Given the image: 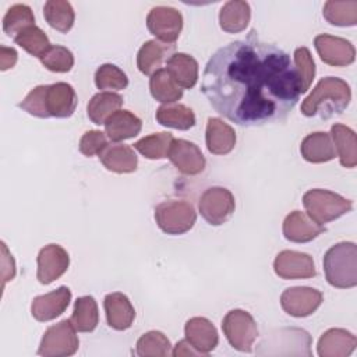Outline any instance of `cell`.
I'll list each match as a JSON object with an SVG mask.
<instances>
[{
  "mask_svg": "<svg viewBox=\"0 0 357 357\" xmlns=\"http://www.w3.org/2000/svg\"><path fill=\"white\" fill-rule=\"evenodd\" d=\"M201 91L219 114L245 127L284 121L300 96L290 56L254 35L230 42L211 56Z\"/></svg>",
  "mask_w": 357,
  "mask_h": 357,
  "instance_id": "cell-1",
  "label": "cell"
},
{
  "mask_svg": "<svg viewBox=\"0 0 357 357\" xmlns=\"http://www.w3.org/2000/svg\"><path fill=\"white\" fill-rule=\"evenodd\" d=\"M351 100L349 84L337 77H325L318 81L312 92L303 100L301 113L307 117L329 119L343 113Z\"/></svg>",
  "mask_w": 357,
  "mask_h": 357,
  "instance_id": "cell-2",
  "label": "cell"
},
{
  "mask_svg": "<svg viewBox=\"0 0 357 357\" xmlns=\"http://www.w3.org/2000/svg\"><path fill=\"white\" fill-rule=\"evenodd\" d=\"M326 282L336 289L357 286V245L353 241H340L324 255Z\"/></svg>",
  "mask_w": 357,
  "mask_h": 357,
  "instance_id": "cell-3",
  "label": "cell"
},
{
  "mask_svg": "<svg viewBox=\"0 0 357 357\" xmlns=\"http://www.w3.org/2000/svg\"><path fill=\"white\" fill-rule=\"evenodd\" d=\"M311 336L301 328H280L266 335L258 344L259 356H307L311 357Z\"/></svg>",
  "mask_w": 357,
  "mask_h": 357,
  "instance_id": "cell-4",
  "label": "cell"
},
{
  "mask_svg": "<svg viewBox=\"0 0 357 357\" xmlns=\"http://www.w3.org/2000/svg\"><path fill=\"white\" fill-rule=\"evenodd\" d=\"M305 213L318 225L329 223L353 209V201L329 190L312 188L303 195Z\"/></svg>",
  "mask_w": 357,
  "mask_h": 357,
  "instance_id": "cell-5",
  "label": "cell"
},
{
  "mask_svg": "<svg viewBox=\"0 0 357 357\" xmlns=\"http://www.w3.org/2000/svg\"><path fill=\"white\" fill-rule=\"evenodd\" d=\"M155 220L162 231L177 236L192 229L197 220V212L192 204L185 199H167L156 205Z\"/></svg>",
  "mask_w": 357,
  "mask_h": 357,
  "instance_id": "cell-6",
  "label": "cell"
},
{
  "mask_svg": "<svg viewBox=\"0 0 357 357\" xmlns=\"http://www.w3.org/2000/svg\"><path fill=\"white\" fill-rule=\"evenodd\" d=\"M223 333L230 346L243 353H251L255 339L258 337V326L252 315L244 310L229 311L222 321Z\"/></svg>",
  "mask_w": 357,
  "mask_h": 357,
  "instance_id": "cell-7",
  "label": "cell"
},
{
  "mask_svg": "<svg viewBox=\"0 0 357 357\" xmlns=\"http://www.w3.org/2000/svg\"><path fill=\"white\" fill-rule=\"evenodd\" d=\"M70 319L49 326L40 340L38 354L43 357H67L77 353L79 339Z\"/></svg>",
  "mask_w": 357,
  "mask_h": 357,
  "instance_id": "cell-8",
  "label": "cell"
},
{
  "mask_svg": "<svg viewBox=\"0 0 357 357\" xmlns=\"http://www.w3.org/2000/svg\"><path fill=\"white\" fill-rule=\"evenodd\" d=\"M198 209L209 225L220 226L231 218L236 209L234 195L225 187H209L201 194Z\"/></svg>",
  "mask_w": 357,
  "mask_h": 357,
  "instance_id": "cell-9",
  "label": "cell"
},
{
  "mask_svg": "<svg viewBox=\"0 0 357 357\" xmlns=\"http://www.w3.org/2000/svg\"><path fill=\"white\" fill-rule=\"evenodd\" d=\"M148 31L163 43H174L183 29L181 13L169 6H156L146 15Z\"/></svg>",
  "mask_w": 357,
  "mask_h": 357,
  "instance_id": "cell-10",
  "label": "cell"
},
{
  "mask_svg": "<svg viewBox=\"0 0 357 357\" xmlns=\"http://www.w3.org/2000/svg\"><path fill=\"white\" fill-rule=\"evenodd\" d=\"M322 301V293L308 286L289 287L280 296V305L283 311L296 318H304L314 314Z\"/></svg>",
  "mask_w": 357,
  "mask_h": 357,
  "instance_id": "cell-11",
  "label": "cell"
},
{
  "mask_svg": "<svg viewBox=\"0 0 357 357\" xmlns=\"http://www.w3.org/2000/svg\"><path fill=\"white\" fill-rule=\"evenodd\" d=\"M314 46L321 60L333 67H346L354 63L356 49L353 43L344 38L321 33L314 38Z\"/></svg>",
  "mask_w": 357,
  "mask_h": 357,
  "instance_id": "cell-12",
  "label": "cell"
},
{
  "mask_svg": "<svg viewBox=\"0 0 357 357\" xmlns=\"http://www.w3.org/2000/svg\"><path fill=\"white\" fill-rule=\"evenodd\" d=\"M273 271L279 278L286 280L310 279L317 275L312 257L293 250H283L276 255Z\"/></svg>",
  "mask_w": 357,
  "mask_h": 357,
  "instance_id": "cell-13",
  "label": "cell"
},
{
  "mask_svg": "<svg viewBox=\"0 0 357 357\" xmlns=\"http://www.w3.org/2000/svg\"><path fill=\"white\" fill-rule=\"evenodd\" d=\"M36 262V279L42 284H50L66 273L70 265V255L61 245L47 244L40 248Z\"/></svg>",
  "mask_w": 357,
  "mask_h": 357,
  "instance_id": "cell-14",
  "label": "cell"
},
{
  "mask_svg": "<svg viewBox=\"0 0 357 357\" xmlns=\"http://www.w3.org/2000/svg\"><path fill=\"white\" fill-rule=\"evenodd\" d=\"M167 158L176 166V169L185 176L199 174L204 172L206 165V160L198 145L183 138H173Z\"/></svg>",
  "mask_w": 357,
  "mask_h": 357,
  "instance_id": "cell-15",
  "label": "cell"
},
{
  "mask_svg": "<svg viewBox=\"0 0 357 357\" xmlns=\"http://www.w3.org/2000/svg\"><path fill=\"white\" fill-rule=\"evenodd\" d=\"M71 301V290L60 286L46 294L36 296L31 304V314L39 322H47L60 317Z\"/></svg>",
  "mask_w": 357,
  "mask_h": 357,
  "instance_id": "cell-16",
  "label": "cell"
},
{
  "mask_svg": "<svg viewBox=\"0 0 357 357\" xmlns=\"http://www.w3.org/2000/svg\"><path fill=\"white\" fill-rule=\"evenodd\" d=\"M185 340L202 356L212 351L219 343V335L215 325L204 317H192L184 325Z\"/></svg>",
  "mask_w": 357,
  "mask_h": 357,
  "instance_id": "cell-17",
  "label": "cell"
},
{
  "mask_svg": "<svg viewBox=\"0 0 357 357\" xmlns=\"http://www.w3.org/2000/svg\"><path fill=\"white\" fill-rule=\"evenodd\" d=\"M283 236L291 243H308L325 231L322 225L314 222L305 212L293 211L283 220Z\"/></svg>",
  "mask_w": 357,
  "mask_h": 357,
  "instance_id": "cell-18",
  "label": "cell"
},
{
  "mask_svg": "<svg viewBox=\"0 0 357 357\" xmlns=\"http://www.w3.org/2000/svg\"><path fill=\"white\" fill-rule=\"evenodd\" d=\"M78 99L75 89L67 82H56L47 85L46 110L49 117L67 119L75 112Z\"/></svg>",
  "mask_w": 357,
  "mask_h": 357,
  "instance_id": "cell-19",
  "label": "cell"
},
{
  "mask_svg": "<svg viewBox=\"0 0 357 357\" xmlns=\"http://www.w3.org/2000/svg\"><path fill=\"white\" fill-rule=\"evenodd\" d=\"M357 346V337L346 329L331 328L325 331L317 344L319 357H347Z\"/></svg>",
  "mask_w": 357,
  "mask_h": 357,
  "instance_id": "cell-20",
  "label": "cell"
},
{
  "mask_svg": "<svg viewBox=\"0 0 357 357\" xmlns=\"http://www.w3.org/2000/svg\"><path fill=\"white\" fill-rule=\"evenodd\" d=\"M107 325L116 331L128 329L135 319V310L130 298L120 293H109L103 300Z\"/></svg>",
  "mask_w": 357,
  "mask_h": 357,
  "instance_id": "cell-21",
  "label": "cell"
},
{
  "mask_svg": "<svg viewBox=\"0 0 357 357\" xmlns=\"http://www.w3.org/2000/svg\"><path fill=\"white\" fill-rule=\"evenodd\" d=\"M206 148L212 155H227L234 149L236 131L219 117H209L205 131Z\"/></svg>",
  "mask_w": 357,
  "mask_h": 357,
  "instance_id": "cell-22",
  "label": "cell"
},
{
  "mask_svg": "<svg viewBox=\"0 0 357 357\" xmlns=\"http://www.w3.org/2000/svg\"><path fill=\"white\" fill-rule=\"evenodd\" d=\"M174 43H163L158 39L146 40L138 50L137 67L145 75H152L158 71L162 63L173 54Z\"/></svg>",
  "mask_w": 357,
  "mask_h": 357,
  "instance_id": "cell-23",
  "label": "cell"
},
{
  "mask_svg": "<svg viewBox=\"0 0 357 357\" xmlns=\"http://www.w3.org/2000/svg\"><path fill=\"white\" fill-rule=\"evenodd\" d=\"M105 134L113 142L134 138L142 128V121L130 110H117L105 121Z\"/></svg>",
  "mask_w": 357,
  "mask_h": 357,
  "instance_id": "cell-24",
  "label": "cell"
},
{
  "mask_svg": "<svg viewBox=\"0 0 357 357\" xmlns=\"http://www.w3.org/2000/svg\"><path fill=\"white\" fill-rule=\"evenodd\" d=\"M300 153L310 163H325L336 156L331 134L325 131L311 132L304 137L300 145Z\"/></svg>",
  "mask_w": 357,
  "mask_h": 357,
  "instance_id": "cell-25",
  "label": "cell"
},
{
  "mask_svg": "<svg viewBox=\"0 0 357 357\" xmlns=\"http://www.w3.org/2000/svg\"><path fill=\"white\" fill-rule=\"evenodd\" d=\"M331 138L333 141L336 156H339L340 165L343 167L353 169L357 165L356 132L349 126L335 123L331 127Z\"/></svg>",
  "mask_w": 357,
  "mask_h": 357,
  "instance_id": "cell-26",
  "label": "cell"
},
{
  "mask_svg": "<svg viewBox=\"0 0 357 357\" xmlns=\"http://www.w3.org/2000/svg\"><path fill=\"white\" fill-rule=\"evenodd\" d=\"M99 159L107 170L114 173H132L138 166L134 149L124 144L107 145L99 155Z\"/></svg>",
  "mask_w": 357,
  "mask_h": 357,
  "instance_id": "cell-27",
  "label": "cell"
},
{
  "mask_svg": "<svg viewBox=\"0 0 357 357\" xmlns=\"http://www.w3.org/2000/svg\"><path fill=\"white\" fill-rule=\"evenodd\" d=\"M251 20V8L247 1L230 0L226 1L219 11V25L227 33L243 32Z\"/></svg>",
  "mask_w": 357,
  "mask_h": 357,
  "instance_id": "cell-28",
  "label": "cell"
},
{
  "mask_svg": "<svg viewBox=\"0 0 357 357\" xmlns=\"http://www.w3.org/2000/svg\"><path fill=\"white\" fill-rule=\"evenodd\" d=\"M166 70L183 89L194 88L198 81V63L187 53H173L166 61Z\"/></svg>",
  "mask_w": 357,
  "mask_h": 357,
  "instance_id": "cell-29",
  "label": "cell"
},
{
  "mask_svg": "<svg viewBox=\"0 0 357 357\" xmlns=\"http://www.w3.org/2000/svg\"><path fill=\"white\" fill-rule=\"evenodd\" d=\"M123 96L116 93V92H110V91H103L99 92L96 95H93L86 106V113L89 120L93 124H105V121L117 110H120V107L123 106Z\"/></svg>",
  "mask_w": 357,
  "mask_h": 357,
  "instance_id": "cell-30",
  "label": "cell"
},
{
  "mask_svg": "<svg viewBox=\"0 0 357 357\" xmlns=\"http://www.w3.org/2000/svg\"><path fill=\"white\" fill-rule=\"evenodd\" d=\"M156 121L165 127L176 130H190L195 126V114L192 109L181 103L162 105L156 110Z\"/></svg>",
  "mask_w": 357,
  "mask_h": 357,
  "instance_id": "cell-31",
  "label": "cell"
},
{
  "mask_svg": "<svg viewBox=\"0 0 357 357\" xmlns=\"http://www.w3.org/2000/svg\"><path fill=\"white\" fill-rule=\"evenodd\" d=\"M149 91L152 98L163 105L176 103L183 98V88L177 85L166 68H159L151 75Z\"/></svg>",
  "mask_w": 357,
  "mask_h": 357,
  "instance_id": "cell-32",
  "label": "cell"
},
{
  "mask_svg": "<svg viewBox=\"0 0 357 357\" xmlns=\"http://www.w3.org/2000/svg\"><path fill=\"white\" fill-rule=\"evenodd\" d=\"M43 17L50 28L67 33L75 21L73 6L66 0H47L43 6Z\"/></svg>",
  "mask_w": 357,
  "mask_h": 357,
  "instance_id": "cell-33",
  "label": "cell"
},
{
  "mask_svg": "<svg viewBox=\"0 0 357 357\" xmlns=\"http://www.w3.org/2000/svg\"><path fill=\"white\" fill-rule=\"evenodd\" d=\"M78 332H92L99 324V311L96 300L92 296L78 297L70 318Z\"/></svg>",
  "mask_w": 357,
  "mask_h": 357,
  "instance_id": "cell-34",
  "label": "cell"
},
{
  "mask_svg": "<svg viewBox=\"0 0 357 357\" xmlns=\"http://www.w3.org/2000/svg\"><path fill=\"white\" fill-rule=\"evenodd\" d=\"M324 18L336 26H354L357 24V1L328 0L322 8Z\"/></svg>",
  "mask_w": 357,
  "mask_h": 357,
  "instance_id": "cell-35",
  "label": "cell"
},
{
  "mask_svg": "<svg viewBox=\"0 0 357 357\" xmlns=\"http://www.w3.org/2000/svg\"><path fill=\"white\" fill-rule=\"evenodd\" d=\"M173 138V134L166 131L153 132L134 142V149H137L146 159H163L167 158Z\"/></svg>",
  "mask_w": 357,
  "mask_h": 357,
  "instance_id": "cell-36",
  "label": "cell"
},
{
  "mask_svg": "<svg viewBox=\"0 0 357 357\" xmlns=\"http://www.w3.org/2000/svg\"><path fill=\"white\" fill-rule=\"evenodd\" d=\"M13 39L26 53H29L31 56H35L38 59H40L52 46L47 35L36 25L25 28L18 35H15Z\"/></svg>",
  "mask_w": 357,
  "mask_h": 357,
  "instance_id": "cell-37",
  "label": "cell"
},
{
  "mask_svg": "<svg viewBox=\"0 0 357 357\" xmlns=\"http://www.w3.org/2000/svg\"><path fill=\"white\" fill-rule=\"evenodd\" d=\"M170 340L160 331H149L137 340L135 351L141 357H166L172 354Z\"/></svg>",
  "mask_w": 357,
  "mask_h": 357,
  "instance_id": "cell-38",
  "label": "cell"
},
{
  "mask_svg": "<svg viewBox=\"0 0 357 357\" xmlns=\"http://www.w3.org/2000/svg\"><path fill=\"white\" fill-rule=\"evenodd\" d=\"M32 25H35V17L31 7L26 4L11 6L3 18V31L10 38H14L21 31Z\"/></svg>",
  "mask_w": 357,
  "mask_h": 357,
  "instance_id": "cell-39",
  "label": "cell"
},
{
  "mask_svg": "<svg viewBox=\"0 0 357 357\" xmlns=\"http://www.w3.org/2000/svg\"><path fill=\"white\" fill-rule=\"evenodd\" d=\"M294 68L298 77L300 93H304L310 89L315 77V63L307 47L301 46L294 50Z\"/></svg>",
  "mask_w": 357,
  "mask_h": 357,
  "instance_id": "cell-40",
  "label": "cell"
},
{
  "mask_svg": "<svg viewBox=\"0 0 357 357\" xmlns=\"http://www.w3.org/2000/svg\"><path fill=\"white\" fill-rule=\"evenodd\" d=\"M95 85L98 89L121 91L127 88L128 78L126 73L114 64H102L95 73Z\"/></svg>",
  "mask_w": 357,
  "mask_h": 357,
  "instance_id": "cell-41",
  "label": "cell"
},
{
  "mask_svg": "<svg viewBox=\"0 0 357 357\" xmlns=\"http://www.w3.org/2000/svg\"><path fill=\"white\" fill-rule=\"evenodd\" d=\"M39 60L45 68L53 73H67L74 66V56L71 50L61 45H52Z\"/></svg>",
  "mask_w": 357,
  "mask_h": 357,
  "instance_id": "cell-42",
  "label": "cell"
},
{
  "mask_svg": "<svg viewBox=\"0 0 357 357\" xmlns=\"http://www.w3.org/2000/svg\"><path fill=\"white\" fill-rule=\"evenodd\" d=\"M46 89H47V85L35 86L22 99V102L18 103V107L31 116H35L39 119H47L49 114L46 110Z\"/></svg>",
  "mask_w": 357,
  "mask_h": 357,
  "instance_id": "cell-43",
  "label": "cell"
},
{
  "mask_svg": "<svg viewBox=\"0 0 357 357\" xmlns=\"http://www.w3.org/2000/svg\"><path fill=\"white\" fill-rule=\"evenodd\" d=\"M107 135L99 130H89L84 132L79 139V152L88 158L100 155L107 146Z\"/></svg>",
  "mask_w": 357,
  "mask_h": 357,
  "instance_id": "cell-44",
  "label": "cell"
},
{
  "mask_svg": "<svg viewBox=\"0 0 357 357\" xmlns=\"http://www.w3.org/2000/svg\"><path fill=\"white\" fill-rule=\"evenodd\" d=\"M18 60V53L14 47H7L4 45L0 46V70L6 71L13 68Z\"/></svg>",
  "mask_w": 357,
  "mask_h": 357,
  "instance_id": "cell-45",
  "label": "cell"
},
{
  "mask_svg": "<svg viewBox=\"0 0 357 357\" xmlns=\"http://www.w3.org/2000/svg\"><path fill=\"white\" fill-rule=\"evenodd\" d=\"M1 248H3V284H4L7 280H10L15 276V264H11L10 268L7 266V261L11 262V261H14V258H13V255L8 254L4 243H1Z\"/></svg>",
  "mask_w": 357,
  "mask_h": 357,
  "instance_id": "cell-46",
  "label": "cell"
},
{
  "mask_svg": "<svg viewBox=\"0 0 357 357\" xmlns=\"http://www.w3.org/2000/svg\"><path fill=\"white\" fill-rule=\"evenodd\" d=\"M172 356L174 357H180V356H202L198 350H195L185 339L177 342V344L174 346V350L172 351Z\"/></svg>",
  "mask_w": 357,
  "mask_h": 357,
  "instance_id": "cell-47",
  "label": "cell"
}]
</instances>
